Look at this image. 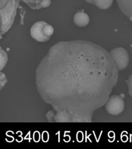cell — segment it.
<instances>
[{
    "instance_id": "obj_4",
    "label": "cell",
    "mask_w": 132,
    "mask_h": 149,
    "mask_svg": "<svg viewBox=\"0 0 132 149\" xmlns=\"http://www.w3.org/2000/svg\"><path fill=\"white\" fill-rule=\"evenodd\" d=\"M107 112L112 116H118L123 112L125 103L123 98L119 95L111 96L105 105Z\"/></svg>"
},
{
    "instance_id": "obj_12",
    "label": "cell",
    "mask_w": 132,
    "mask_h": 149,
    "mask_svg": "<svg viewBox=\"0 0 132 149\" xmlns=\"http://www.w3.org/2000/svg\"><path fill=\"white\" fill-rule=\"evenodd\" d=\"M8 80L4 73L0 72V89L2 90L4 87L5 84H7Z\"/></svg>"
},
{
    "instance_id": "obj_14",
    "label": "cell",
    "mask_w": 132,
    "mask_h": 149,
    "mask_svg": "<svg viewBox=\"0 0 132 149\" xmlns=\"http://www.w3.org/2000/svg\"><path fill=\"white\" fill-rule=\"evenodd\" d=\"M9 0H0V8L5 6L8 2Z\"/></svg>"
},
{
    "instance_id": "obj_6",
    "label": "cell",
    "mask_w": 132,
    "mask_h": 149,
    "mask_svg": "<svg viewBox=\"0 0 132 149\" xmlns=\"http://www.w3.org/2000/svg\"><path fill=\"white\" fill-rule=\"evenodd\" d=\"M73 22L77 26L84 28L88 26L89 23L90 17L87 13L84 10H79L74 14Z\"/></svg>"
},
{
    "instance_id": "obj_3",
    "label": "cell",
    "mask_w": 132,
    "mask_h": 149,
    "mask_svg": "<svg viewBox=\"0 0 132 149\" xmlns=\"http://www.w3.org/2000/svg\"><path fill=\"white\" fill-rule=\"evenodd\" d=\"M119 72L125 70L130 62V56L126 49L123 47H117L109 52Z\"/></svg>"
},
{
    "instance_id": "obj_13",
    "label": "cell",
    "mask_w": 132,
    "mask_h": 149,
    "mask_svg": "<svg viewBox=\"0 0 132 149\" xmlns=\"http://www.w3.org/2000/svg\"><path fill=\"white\" fill-rule=\"evenodd\" d=\"M127 85L129 89V94L132 98V74L130 75L127 80Z\"/></svg>"
},
{
    "instance_id": "obj_9",
    "label": "cell",
    "mask_w": 132,
    "mask_h": 149,
    "mask_svg": "<svg viewBox=\"0 0 132 149\" xmlns=\"http://www.w3.org/2000/svg\"><path fill=\"white\" fill-rule=\"evenodd\" d=\"M89 4L94 5L100 9L105 10L109 8L114 0H84Z\"/></svg>"
},
{
    "instance_id": "obj_1",
    "label": "cell",
    "mask_w": 132,
    "mask_h": 149,
    "mask_svg": "<svg viewBox=\"0 0 132 149\" xmlns=\"http://www.w3.org/2000/svg\"><path fill=\"white\" fill-rule=\"evenodd\" d=\"M109 52L85 40L51 47L36 70L37 92L55 114L57 122H91L105 106L118 81Z\"/></svg>"
},
{
    "instance_id": "obj_8",
    "label": "cell",
    "mask_w": 132,
    "mask_h": 149,
    "mask_svg": "<svg viewBox=\"0 0 132 149\" xmlns=\"http://www.w3.org/2000/svg\"><path fill=\"white\" fill-rule=\"evenodd\" d=\"M31 9H39L49 7L51 0H22Z\"/></svg>"
},
{
    "instance_id": "obj_7",
    "label": "cell",
    "mask_w": 132,
    "mask_h": 149,
    "mask_svg": "<svg viewBox=\"0 0 132 149\" xmlns=\"http://www.w3.org/2000/svg\"><path fill=\"white\" fill-rule=\"evenodd\" d=\"M119 9L132 21V0H116Z\"/></svg>"
},
{
    "instance_id": "obj_5",
    "label": "cell",
    "mask_w": 132,
    "mask_h": 149,
    "mask_svg": "<svg viewBox=\"0 0 132 149\" xmlns=\"http://www.w3.org/2000/svg\"><path fill=\"white\" fill-rule=\"evenodd\" d=\"M46 22L44 21H37L32 24L30 28V34L31 37L36 41L40 42H48L50 37L46 35L44 32V27Z\"/></svg>"
},
{
    "instance_id": "obj_11",
    "label": "cell",
    "mask_w": 132,
    "mask_h": 149,
    "mask_svg": "<svg viewBox=\"0 0 132 149\" xmlns=\"http://www.w3.org/2000/svg\"><path fill=\"white\" fill-rule=\"evenodd\" d=\"M44 32L45 34L48 37L51 38V36L53 35L54 33V28L51 24L46 23L44 27Z\"/></svg>"
},
{
    "instance_id": "obj_2",
    "label": "cell",
    "mask_w": 132,
    "mask_h": 149,
    "mask_svg": "<svg viewBox=\"0 0 132 149\" xmlns=\"http://www.w3.org/2000/svg\"><path fill=\"white\" fill-rule=\"evenodd\" d=\"M20 0H9L5 6L0 8L1 34L4 35L13 25Z\"/></svg>"
},
{
    "instance_id": "obj_10",
    "label": "cell",
    "mask_w": 132,
    "mask_h": 149,
    "mask_svg": "<svg viewBox=\"0 0 132 149\" xmlns=\"http://www.w3.org/2000/svg\"><path fill=\"white\" fill-rule=\"evenodd\" d=\"M8 61L7 52L1 47L0 48V70H2Z\"/></svg>"
}]
</instances>
